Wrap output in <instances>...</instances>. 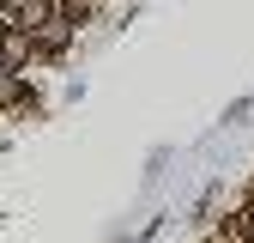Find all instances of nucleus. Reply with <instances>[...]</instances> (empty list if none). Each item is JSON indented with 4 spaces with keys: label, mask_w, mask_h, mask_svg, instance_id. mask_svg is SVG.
<instances>
[{
    "label": "nucleus",
    "mask_w": 254,
    "mask_h": 243,
    "mask_svg": "<svg viewBox=\"0 0 254 243\" xmlns=\"http://www.w3.org/2000/svg\"><path fill=\"white\" fill-rule=\"evenodd\" d=\"M43 24H55V0H24V6H18V30L37 37Z\"/></svg>",
    "instance_id": "f257e3e1"
},
{
    "label": "nucleus",
    "mask_w": 254,
    "mask_h": 243,
    "mask_svg": "<svg viewBox=\"0 0 254 243\" xmlns=\"http://www.w3.org/2000/svg\"><path fill=\"white\" fill-rule=\"evenodd\" d=\"M6 6H24V0H6Z\"/></svg>",
    "instance_id": "20e7f679"
},
{
    "label": "nucleus",
    "mask_w": 254,
    "mask_h": 243,
    "mask_svg": "<svg viewBox=\"0 0 254 243\" xmlns=\"http://www.w3.org/2000/svg\"><path fill=\"white\" fill-rule=\"evenodd\" d=\"M67 24H73V18H55V24H43V30H37V43H43V49H67V37H73Z\"/></svg>",
    "instance_id": "f03ea898"
},
{
    "label": "nucleus",
    "mask_w": 254,
    "mask_h": 243,
    "mask_svg": "<svg viewBox=\"0 0 254 243\" xmlns=\"http://www.w3.org/2000/svg\"><path fill=\"white\" fill-rule=\"evenodd\" d=\"M24 98V79H18V67H0V110L6 104H18Z\"/></svg>",
    "instance_id": "7ed1b4c3"
}]
</instances>
